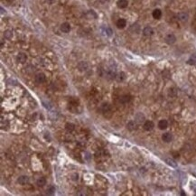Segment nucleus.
Here are the masks:
<instances>
[{
  "label": "nucleus",
  "mask_w": 196,
  "mask_h": 196,
  "mask_svg": "<svg viewBox=\"0 0 196 196\" xmlns=\"http://www.w3.org/2000/svg\"><path fill=\"white\" fill-rule=\"evenodd\" d=\"M101 111L103 116L105 117L106 118H110L113 115L112 109H111V107L107 103H104L103 105L101 106Z\"/></svg>",
  "instance_id": "f257e3e1"
},
{
  "label": "nucleus",
  "mask_w": 196,
  "mask_h": 196,
  "mask_svg": "<svg viewBox=\"0 0 196 196\" xmlns=\"http://www.w3.org/2000/svg\"><path fill=\"white\" fill-rule=\"evenodd\" d=\"M164 41H165V43H167V44H169V45L174 44V43L176 42V37H175V34H167V35L165 36V38H164Z\"/></svg>",
  "instance_id": "f03ea898"
},
{
  "label": "nucleus",
  "mask_w": 196,
  "mask_h": 196,
  "mask_svg": "<svg viewBox=\"0 0 196 196\" xmlns=\"http://www.w3.org/2000/svg\"><path fill=\"white\" fill-rule=\"evenodd\" d=\"M177 18H178L179 21L183 22V23H185V22L188 21V18H189V16H188L187 13L185 12H181L177 14Z\"/></svg>",
  "instance_id": "7ed1b4c3"
},
{
  "label": "nucleus",
  "mask_w": 196,
  "mask_h": 196,
  "mask_svg": "<svg viewBox=\"0 0 196 196\" xmlns=\"http://www.w3.org/2000/svg\"><path fill=\"white\" fill-rule=\"evenodd\" d=\"M145 119H146V118H145V115L142 114L141 112H138L135 114V121L137 122V124H141L143 123V122L145 121Z\"/></svg>",
  "instance_id": "20e7f679"
},
{
  "label": "nucleus",
  "mask_w": 196,
  "mask_h": 196,
  "mask_svg": "<svg viewBox=\"0 0 196 196\" xmlns=\"http://www.w3.org/2000/svg\"><path fill=\"white\" fill-rule=\"evenodd\" d=\"M154 127H155V124H154V122L151 121V120H147V121H146L144 124V129L146 131H151L152 129H154Z\"/></svg>",
  "instance_id": "39448f33"
},
{
  "label": "nucleus",
  "mask_w": 196,
  "mask_h": 196,
  "mask_svg": "<svg viewBox=\"0 0 196 196\" xmlns=\"http://www.w3.org/2000/svg\"><path fill=\"white\" fill-rule=\"evenodd\" d=\"M45 81V75L43 73H38L35 76V82L37 84H42Z\"/></svg>",
  "instance_id": "423d86ee"
},
{
  "label": "nucleus",
  "mask_w": 196,
  "mask_h": 196,
  "mask_svg": "<svg viewBox=\"0 0 196 196\" xmlns=\"http://www.w3.org/2000/svg\"><path fill=\"white\" fill-rule=\"evenodd\" d=\"M78 69L79 71H86L88 69H89V64H88V63H86V62H80V63H78Z\"/></svg>",
  "instance_id": "0eeeda50"
},
{
  "label": "nucleus",
  "mask_w": 196,
  "mask_h": 196,
  "mask_svg": "<svg viewBox=\"0 0 196 196\" xmlns=\"http://www.w3.org/2000/svg\"><path fill=\"white\" fill-rule=\"evenodd\" d=\"M61 31L63 33H65V34H68V33L71 31V25H70L69 23H63L61 25V27H60Z\"/></svg>",
  "instance_id": "6e6552de"
},
{
  "label": "nucleus",
  "mask_w": 196,
  "mask_h": 196,
  "mask_svg": "<svg viewBox=\"0 0 196 196\" xmlns=\"http://www.w3.org/2000/svg\"><path fill=\"white\" fill-rule=\"evenodd\" d=\"M153 33H154V30H153V28H152L151 26L145 27L144 30H143V34H144L145 36H146V37L151 36L152 34H153Z\"/></svg>",
  "instance_id": "1a4fd4ad"
},
{
  "label": "nucleus",
  "mask_w": 196,
  "mask_h": 196,
  "mask_svg": "<svg viewBox=\"0 0 196 196\" xmlns=\"http://www.w3.org/2000/svg\"><path fill=\"white\" fill-rule=\"evenodd\" d=\"M27 60V55L24 52H20L17 55V62L20 63H25Z\"/></svg>",
  "instance_id": "9d476101"
},
{
  "label": "nucleus",
  "mask_w": 196,
  "mask_h": 196,
  "mask_svg": "<svg viewBox=\"0 0 196 196\" xmlns=\"http://www.w3.org/2000/svg\"><path fill=\"white\" fill-rule=\"evenodd\" d=\"M126 25H127V21L125 19H123V18H120V19H118L117 21V27L118 28L123 29L126 27Z\"/></svg>",
  "instance_id": "9b49d317"
},
{
  "label": "nucleus",
  "mask_w": 196,
  "mask_h": 196,
  "mask_svg": "<svg viewBox=\"0 0 196 196\" xmlns=\"http://www.w3.org/2000/svg\"><path fill=\"white\" fill-rule=\"evenodd\" d=\"M115 80L118 82H121V81H123V80H126V73L123 72V71H120V72L117 73L116 79H115Z\"/></svg>",
  "instance_id": "f8f14e48"
},
{
  "label": "nucleus",
  "mask_w": 196,
  "mask_h": 196,
  "mask_svg": "<svg viewBox=\"0 0 196 196\" xmlns=\"http://www.w3.org/2000/svg\"><path fill=\"white\" fill-rule=\"evenodd\" d=\"M167 127H168V122L166 121L165 119H162L158 122V127L161 130H164V129H167Z\"/></svg>",
  "instance_id": "ddd939ff"
},
{
  "label": "nucleus",
  "mask_w": 196,
  "mask_h": 196,
  "mask_svg": "<svg viewBox=\"0 0 196 196\" xmlns=\"http://www.w3.org/2000/svg\"><path fill=\"white\" fill-rule=\"evenodd\" d=\"M127 127L129 131H134L137 129V123L135 121H129L127 125Z\"/></svg>",
  "instance_id": "4468645a"
},
{
  "label": "nucleus",
  "mask_w": 196,
  "mask_h": 196,
  "mask_svg": "<svg viewBox=\"0 0 196 196\" xmlns=\"http://www.w3.org/2000/svg\"><path fill=\"white\" fill-rule=\"evenodd\" d=\"M162 139H163V141H164L165 143H169V142H171L172 141V139H173V137H172V135L170 133H164V134H163V135H162Z\"/></svg>",
  "instance_id": "2eb2a0df"
},
{
  "label": "nucleus",
  "mask_w": 196,
  "mask_h": 196,
  "mask_svg": "<svg viewBox=\"0 0 196 196\" xmlns=\"http://www.w3.org/2000/svg\"><path fill=\"white\" fill-rule=\"evenodd\" d=\"M117 5H118V6L121 9L126 8V7L129 5V1H127V0H118Z\"/></svg>",
  "instance_id": "dca6fc26"
},
{
  "label": "nucleus",
  "mask_w": 196,
  "mask_h": 196,
  "mask_svg": "<svg viewBox=\"0 0 196 196\" xmlns=\"http://www.w3.org/2000/svg\"><path fill=\"white\" fill-rule=\"evenodd\" d=\"M29 181V178L27 176H25V175H23V176H20L19 178L17 179V183L19 184H22V185H24V184H27Z\"/></svg>",
  "instance_id": "f3484780"
},
{
  "label": "nucleus",
  "mask_w": 196,
  "mask_h": 196,
  "mask_svg": "<svg viewBox=\"0 0 196 196\" xmlns=\"http://www.w3.org/2000/svg\"><path fill=\"white\" fill-rule=\"evenodd\" d=\"M130 100H131V96L130 95H127V94L123 95V96L119 99V101L121 102V103H123V104L127 103V102H129Z\"/></svg>",
  "instance_id": "a211bd4d"
},
{
  "label": "nucleus",
  "mask_w": 196,
  "mask_h": 196,
  "mask_svg": "<svg viewBox=\"0 0 196 196\" xmlns=\"http://www.w3.org/2000/svg\"><path fill=\"white\" fill-rule=\"evenodd\" d=\"M153 17L155 18V19H160L161 16H162V11L160 10V9H155V10L153 11Z\"/></svg>",
  "instance_id": "6ab92c4d"
},
{
  "label": "nucleus",
  "mask_w": 196,
  "mask_h": 196,
  "mask_svg": "<svg viewBox=\"0 0 196 196\" xmlns=\"http://www.w3.org/2000/svg\"><path fill=\"white\" fill-rule=\"evenodd\" d=\"M36 184H37V185L40 186V187H43V186H44L45 184H46V179H45L44 177H40L37 180V182H36Z\"/></svg>",
  "instance_id": "aec40b11"
},
{
  "label": "nucleus",
  "mask_w": 196,
  "mask_h": 196,
  "mask_svg": "<svg viewBox=\"0 0 196 196\" xmlns=\"http://www.w3.org/2000/svg\"><path fill=\"white\" fill-rule=\"evenodd\" d=\"M164 161H165V163L168 164V165L172 166V167H175V168L177 167V164L175 163V160H173V159H171V158H166Z\"/></svg>",
  "instance_id": "412c9836"
},
{
  "label": "nucleus",
  "mask_w": 196,
  "mask_h": 196,
  "mask_svg": "<svg viewBox=\"0 0 196 196\" xmlns=\"http://www.w3.org/2000/svg\"><path fill=\"white\" fill-rule=\"evenodd\" d=\"M130 31L133 33H135V34H138L140 32V26L137 24H135V25H133L130 27Z\"/></svg>",
  "instance_id": "4be33fe9"
},
{
  "label": "nucleus",
  "mask_w": 196,
  "mask_h": 196,
  "mask_svg": "<svg viewBox=\"0 0 196 196\" xmlns=\"http://www.w3.org/2000/svg\"><path fill=\"white\" fill-rule=\"evenodd\" d=\"M65 129H66V130H67V131L71 132V131L74 130L75 126L73 125L72 123H67V124H66V125H65Z\"/></svg>",
  "instance_id": "5701e85b"
},
{
  "label": "nucleus",
  "mask_w": 196,
  "mask_h": 196,
  "mask_svg": "<svg viewBox=\"0 0 196 196\" xmlns=\"http://www.w3.org/2000/svg\"><path fill=\"white\" fill-rule=\"evenodd\" d=\"M54 193H55V187H54V186H50V187L47 189V194L52 195Z\"/></svg>",
  "instance_id": "b1692460"
},
{
  "label": "nucleus",
  "mask_w": 196,
  "mask_h": 196,
  "mask_svg": "<svg viewBox=\"0 0 196 196\" xmlns=\"http://www.w3.org/2000/svg\"><path fill=\"white\" fill-rule=\"evenodd\" d=\"M4 35H5V37L7 38V39H10V38L13 36V34H12V32H11V31L7 30V31H5V32Z\"/></svg>",
  "instance_id": "393cba45"
},
{
  "label": "nucleus",
  "mask_w": 196,
  "mask_h": 196,
  "mask_svg": "<svg viewBox=\"0 0 196 196\" xmlns=\"http://www.w3.org/2000/svg\"><path fill=\"white\" fill-rule=\"evenodd\" d=\"M71 179H72L73 181H75V182H76V181H78L79 180V175L77 173L73 174V175H71Z\"/></svg>",
  "instance_id": "a878e982"
},
{
  "label": "nucleus",
  "mask_w": 196,
  "mask_h": 196,
  "mask_svg": "<svg viewBox=\"0 0 196 196\" xmlns=\"http://www.w3.org/2000/svg\"><path fill=\"white\" fill-rule=\"evenodd\" d=\"M45 1H46L48 4H50V5H52V4H54V2L56 1V0H45Z\"/></svg>",
  "instance_id": "bb28decb"
},
{
  "label": "nucleus",
  "mask_w": 196,
  "mask_h": 196,
  "mask_svg": "<svg viewBox=\"0 0 196 196\" xmlns=\"http://www.w3.org/2000/svg\"><path fill=\"white\" fill-rule=\"evenodd\" d=\"M100 3H101V4H104V3H106V2L108 1V0H98Z\"/></svg>",
  "instance_id": "cd10ccee"
},
{
  "label": "nucleus",
  "mask_w": 196,
  "mask_h": 196,
  "mask_svg": "<svg viewBox=\"0 0 196 196\" xmlns=\"http://www.w3.org/2000/svg\"><path fill=\"white\" fill-rule=\"evenodd\" d=\"M7 1H8V2H13L14 0H7Z\"/></svg>",
  "instance_id": "c85d7f7f"
}]
</instances>
